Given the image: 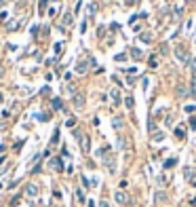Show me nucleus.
I'll return each instance as SVG.
<instances>
[{
    "instance_id": "f257e3e1",
    "label": "nucleus",
    "mask_w": 196,
    "mask_h": 207,
    "mask_svg": "<svg viewBox=\"0 0 196 207\" xmlns=\"http://www.w3.org/2000/svg\"><path fill=\"white\" fill-rule=\"evenodd\" d=\"M175 57L181 61V63H188V61H190V55H188V51H185L184 47H177V49H175Z\"/></svg>"
},
{
    "instance_id": "f03ea898",
    "label": "nucleus",
    "mask_w": 196,
    "mask_h": 207,
    "mask_svg": "<svg viewBox=\"0 0 196 207\" xmlns=\"http://www.w3.org/2000/svg\"><path fill=\"white\" fill-rule=\"evenodd\" d=\"M114 199H116V203H118V205H127V203H129L127 192H122V190H118V192L114 195Z\"/></svg>"
},
{
    "instance_id": "7ed1b4c3",
    "label": "nucleus",
    "mask_w": 196,
    "mask_h": 207,
    "mask_svg": "<svg viewBox=\"0 0 196 207\" xmlns=\"http://www.w3.org/2000/svg\"><path fill=\"white\" fill-rule=\"evenodd\" d=\"M74 106H76L78 110L84 106V95H82V93H76V95H74Z\"/></svg>"
},
{
    "instance_id": "20e7f679",
    "label": "nucleus",
    "mask_w": 196,
    "mask_h": 207,
    "mask_svg": "<svg viewBox=\"0 0 196 207\" xmlns=\"http://www.w3.org/2000/svg\"><path fill=\"white\" fill-rule=\"evenodd\" d=\"M104 163H105V167H108V169L112 171V173H114V171H116V163H114V157H105V158H104Z\"/></svg>"
},
{
    "instance_id": "39448f33",
    "label": "nucleus",
    "mask_w": 196,
    "mask_h": 207,
    "mask_svg": "<svg viewBox=\"0 0 196 207\" xmlns=\"http://www.w3.org/2000/svg\"><path fill=\"white\" fill-rule=\"evenodd\" d=\"M25 195H28V196H36V195H38V186H36V184H28Z\"/></svg>"
},
{
    "instance_id": "423d86ee",
    "label": "nucleus",
    "mask_w": 196,
    "mask_h": 207,
    "mask_svg": "<svg viewBox=\"0 0 196 207\" xmlns=\"http://www.w3.org/2000/svg\"><path fill=\"white\" fill-rule=\"evenodd\" d=\"M190 95L196 97V70H192V80H190Z\"/></svg>"
},
{
    "instance_id": "0eeeda50",
    "label": "nucleus",
    "mask_w": 196,
    "mask_h": 207,
    "mask_svg": "<svg viewBox=\"0 0 196 207\" xmlns=\"http://www.w3.org/2000/svg\"><path fill=\"white\" fill-rule=\"evenodd\" d=\"M87 70H89V63H87V61H78V63H76V72L78 74H84Z\"/></svg>"
},
{
    "instance_id": "6e6552de",
    "label": "nucleus",
    "mask_w": 196,
    "mask_h": 207,
    "mask_svg": "<svg viewBox=\"0 0 196 207\" xmlns=\"http://www.w3.org/2000/svg\"><path fill=\"white\" fill-rule=\"evenodd\" d=\"M173 133H175V137H177V140H184V137H185V129L181 127V125H179V127H175Z\"/></svg>"
},
{
    "instance_id": "1a4fd4ad",
    "label": "nucleus",
    "mask_w": 196,
    "mask_h": 207,
    "mask_svg": "<svg viewBox=\"0 0 196 207\" xmlns=\"http://www.w3.org/2000/svg\"><path fill=\"white\" fill-rule=\"evenodd\" d=\"M184 175H185V180H188V182H192V180H194V169H192V167H185Z\"/></svg>"
},
{
    "instance_id": "9d476101",
    "label": "nucleus",
    "mask_w": 196,
    "mask_h": 207,
    "mask_svg": "<svg viewBox=\"0 0 196 207\" xmlns=\"http://www.w3.org/2000/svg\"><path fill=\"white\" fill-rule=\"evenodd\" d=\"M125 106H127L129 110L135 108V99H133V95H127V97H125Z\"/></svg>"
},
{
    "instance_id": "9b49d317",
    "label": "nucleus",
    "mask_w": 196,
    "mask_h": 207,
    "mask_svg": "<svg viewBox=\"0 0 196 207\" xmlns=\"http://www.w3.org/2000/svg\"><path fill=\"white\" fill-rule=\"evenodd\" d=\"M51 165H53V169H57V171L63 169V163H61V158H53V161H51Z\"/></svg>"
},
{
    "instance_id": "f8f14e48",
    "label": "nucleus",
    "mask_w": 196,
    "mask_h": 207,
    "mask_svg": "<svg viewBox=\"0 0 196 207\" xmlns=\"http://www.w3.org/2000/svg\"><path fill=\"white\" fill-rule=\"evenodd\" d=\"M152 32H143V34H139V40H141V42H150L152 40Z\"/></svg>"
},
{
    "instance_id": "ddd939ff",
    "label": "nucleus",
    "mask_w": 196,
    "mask_h": 207,
    "mask_svg": "<svg viewBox=\"0 0 196 207\" xmlns=\"http://www.w3.org/2000/svg\"><path fill=\"white\" fill-rule=\"evenodd\" d=\"M110 97H112V101H114V104H120V91H110Z\"/></svg>"
},
{
    "instance_id": "4468645a",
    "label": "nucleus",
    "mask_w": 196,
    "mask_h": 207,
    "mask_svg": "<svg viewBox=\"0 0 196 207\" xmlns=\"http://www.w3.org/2000/svg\"><path fill=\"white\" fill-rule=\"evenodd\" d=\"M51 106H53V110H61L63 108V101H61L59 97H55L53 101H51Z\"/></svg>"
},
{
    "instance_id": "2eb2a0df",
    "label": "nucleus",
    "mask_w": 196,
    "mask_h": 207,
    "mask_svg": "<svg viewBox=\"0 0 196 207\" xmlns=\"http://www.w3.org/2000/svg\"><path fill=\"white\" fill-rule=\"evenodd\" d=\"M185 95H190V91H188V89H185V87H177V97H185Z\"/></svg>"
},
{
    "instance_id": "dca6fc26",
    "label": "nucleus",
    "mask_w": 196,
    "mask_h": 207,
    "mask_svg": "<svg viewBox=\"0 0 196 207\" xmlns=\"http://www.w3.org/2000/svg\"><path fill=\"white\" fill-rule=\"evenodd\" d=\"M112 125H114V129H122V119H120V116H116L114 121H112Z\"/></svg>"
},
{
    "instance_id": "f3484780",
    "label": "nucleus",
    "mask_w": 196,
    "mask_h": 207,
    "mask_svg": "<svg viewBox=\"0 0 196 207\" xmlns=\"http://www.w3.org/2000/svg\"><path fill=\"white\" fill-rule=\"evenodd\" d=\"M152 140H154V142H162V140H164V133H156V131H154V133H152Z\"/></svg>"
},
{
    "instance_id": "a211bd4d",
    "label": "nucleus",
    "mask_w": 196,
    "mask_h": 207,
    "mask_svg": "<svg viewBox=\"0 0 196 207\" xmlns=\"http://www.w3.org/2000/svg\"><path fill=\"white\" fill-rule=\"evenodd\" d=\"M131 55H133V59L141 61V51H139V49H131Z\"/></svg>"
},
{
    "instance_id": "6ab92c4d",
    "label": "nucleus",
    "mask_w": 196,
    "mask_h": 207,
    "mask_svg": "<svg viewBox=\"0 0 196 207\" xmlns=\"http://www.w3.org/2000/svg\"><path fill=\"white\" fill-rule=\"evenodd\" d=\"M63 25H72V15H70V13H66V15H63Z\"/></svg>"
},
{
    "instance_id": "aec40b11",
    "label": "nucleus",
    "mask_w": 196,
    "mask_h": 207,
    "mask_svg": "<svg viewBox=\"0 0 196 207\" xmlns=\"http://www.w3.org/2000/svg\"><path fill=\"white\" fill-rule=\"evenodd\" d=\"M175 161H177V158H169V161L164 163V169H171V167L175 165Z\"/></svg>"
},
{
    "instance_id": "412c9836",
    "label": "nucleus",
    "mask_w": 196,
    "mask_h": 207,
    "mask_svg": "<svg viewBox=\"0 0 196 207\" xmlns=\"http://www.w3.org/2000/svg\"><path fill=\"white\" fill-rule=\"evenodd\" d=\"M185 112H188V114H192V112H196V104H194V106H185Z\"/></svg>"
},
{
    "instance_id": "4be33fe9",
    "label": "nucleus",
    "mask_w": 196,
    "mask_h": 207,
    "mask_svg": "<svg viewBox=\"0 0 196 207\" xmlns=\"http://www.w3.org/2000/svg\"><path fill=\"white\" fill-rule=\"evenodd\" d=\"M173 13H175V17H181V13H184V11H181L179 6H175V9H173Z\"/></svg>"
},
{
    "instance_id": "5701e85b",
    "label": "nucleus",
    "mask_w": 196,
    "mask_h": 207,
    "mask_svg": "<svg viewBox=\"0 0 196 207\" xmlns=\"http://www.w3.org/2000/svg\"><path fill=\"white\" fill-rule=\"evenodd\" d=\"M57 140H59V131H55V133H53V140H51V144H57Z\"/></svg>"
},
{
    "instance_id": "b1692460",
    "label": "nucleus",
    "mask_w": 196,
    "mask_h": 207,
    "mask_svg": "<svg viewBox=\"0 0 196 207\" xmlns=\"http://www.w3.org/2000/svg\"><path fill=\"white\" fill-rule=\"evenodd\" d=\"M89 13L95 15V13H97V4H91V6H89Z\"/></svg>"
},
{
    "instance_id": "393cba45",
    "label": "nucleus",
    "mask_w": 196,
    "mask_h": 207,
    "mask_svg": "<svg viewBox=\"0 0 196 207\" xmlns=\"http://www.w3.org/2000/svg\"><path fill=\"white\" fill-rule=\"evenodd\" d=\"M76 196H78V201H80V203L84 201V195H82V190H76Z\"/></svg>"
},
{
    "instance_id": "a878e982",
    "label": "nucleus",
    "mask_w": 196,
    "mask_h": 207,
    "mask_svg": "<svg viewBox=\"0 0 196 207\" xmlns=\"http://www.w3.org/2000/svg\"><path fill=\"white\" fill-rule=\"evenodd\" d=\"M46 9V0H40V13H45Z\"/></svg>"
},
{
    "instance_id": "bb28decb",
    "label": "nucleus",
    "mask_w": 196,
    "mask_h": 207,
    "mask_svg": "<svg viewBox=\"0 0 196 207\" xmlns=\"http://www.w3.org/2000/svg\"><path fill=\"white\" fill-rule=\"evenodd\" d=\"M160 53H162V55H167V53H169V47H167V45H162V47H160Z\"/></svg>"
},
{
    "instance_id": "cd10ccee",
    "label": "nucleus",
    "mask_w": 196,
    "mask_h": 207,
    "mask_svg": "<svg viewBox=\"0 0 196 207\" xmlns=\"http://www.w3.org/2000/svg\"><path fill=\"white\" fill-rule=\"evenodd\" d=\"M156 63H158V61H156V57H150V68H156Z\"/></svg>"
},
{
    "instance_id": "c85d7f7f",
    "label": "nucleus",
    "mask_w": 196,
    "mask_h": 207,
    "mask_svg": "<svg viewBox=\"0 0 196 207\" xmlns=\"http://www.w3.org/2000/svg\"><path fill=\"white\" fill-rule=\"evenodd\" d=\"M190 127H192V129H196V116H192V119H190Z\"/></svg>"
},
{
    "instance_id": "c756f323",
    "label": "nucleus",
    "mask_w": 196,
    "mask_h": 207,
    "mask_svg": "<svg viewBox=\"0 0 196 207\" xmlns=\"http://www.w3.org/2000/svg\"><path fill=\"white\" fill-rule=\"evenodd\" d=\"M99 207H110V203L108 201H99Z\"/></svg>"
},
{
    "instance_id": "7c9ffc66",
    "label": "nucleus",
    "mask_w": 196,
    "mask_h": 207,
    "mask_svg": "<svg viewBox=\"0 0 196 207\" xmlns=\"http://www.w3.org/2000/svg\"><path fill=\"white\" fill-rule=\"evenodd\" d=\"M125 4H127V6H133V4H135V0H125Z\"/></svg>"
},
{
    "instance_id": "2f4dec72",
    "label": "nucleus",
    "mask_w": 196,
    "mask_h": 207,
    "mask_svg": "<svg viewBox=\"0 0 196 207\" xmlns=\"http://www.w3.org/2000/svg\"><path fill=\"white\" fill-rule=\"evenodd\" d=\"M4 4H6V0H0V9H2V6H4Z\"/></svg>"
},
{
    "instance_id": "473e14b6",
    "label": "nucleus",
    "mask_w": 196,
    "mask_h": 207,
    "mask_svg": "<svg viewBox=\"0 0 196 207\" xmlns=\"http://www.w3.org/2000/svg\"><path fill=\"white\" fill-rule=\"evenodd\" d=\"M2 99H4V95H2V93H0V101H2Z\"/></svg>"
},
{
    "instance_id": "72a5a7b5",
    "label": "nucleus",
    "mask_w": 196,
    "mask_h": 207,
    "mask_svg": "<svg viewBox=\"0 0 196 207\" xmlns=\"http://www.w3.org/2000/svg\"><path fill=\"white\" fill-rule=\"evenodd\" d=\"M185 2H194V0H185Z\"/></svg>"
}]
</instances>
